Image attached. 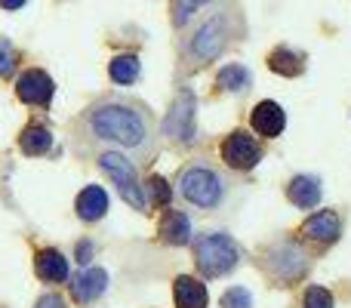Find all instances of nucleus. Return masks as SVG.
<instances>
[{"label": "nucleus", "mask_w": 351, "mask_h": 308, "mask_svg": "<svg viewBox=\"0 0 351 308\" xmlns=\"http://www.w3.org/2000/svg\"><path fill=\"white\" fill-rule=\"evenodd\" d=\"M93 130L99 133V139L121 142L127 148H136L145 142V121L127 105H102L93 115Z\"/></svg>", "instance_id": "f257e3e1"}, {"label": "nucleus", "mask_w": 351, "mask_h": 308, "mask_svg": "<svg viewBox=\"0 0 351 308\" xmlns=\"http://www.w3.org/2000/svg\"><path fill=\"white\" fill-rule=\"evenodd\" d=\"M194 262L204 278H222L237 265V247L228 235H204L194 247Z\"/></svg>", "instance_id": "f03ea898"}, {"label": "nucleus", "mask_w": 351, "mask_h": 308, "mask_svg": "<svg viewBox=\"0 0 351 308\" xmlns=\"http://www.w3.org/2000/svg\"><path fill=\"white\" fill-rule=\"evenodd\" d=\"M99 163H102V169L111 176V179H114V185H117V191H121V198L127 200L130 206H136V210H145V194H142L139 182H136L133 163H130L123 154H114V152L102 154V157H99Z\"/></svg>", "instance_id": "7ed1b4c3"}, {"label": "nucleus", "mask_w": 351, "mask_h": 308, "mask_svg": "<svg viewBox=\"0 0 351 308\" xmlns=\"http://www.w3.org/2000/svg\"><path fill=\"white\" fill-rule=\"evenodd\" d=\"M182 198L191 200L194 206H216L222 198V179L204 167L188 169L182 173Z\"/></svg>", "instance_id": "20e7f679"}, {"label": "nucleus", "mask_w": 351, "mask_h": 308, "mask_svg": "<svg viewBox=\"0 0 351 308\" xmlns=\"http://www.w3.org/2000/svg\"><path fill=\"white\" fill-rule=\"evenodd\" d=\"M222 161L234 169H250L259 163V142L247 133H231L228 139L222 142Z\"/></svg>", "instance_id": "39448f33"}, {"label": "nucleus", "mask_w": 351, "mask_h": 308, "mask_svg": "<svg viewBox=\"0 0 351 308\" xmlns=\"http://www.w3.org/2000/svg\"><path fill=\"white\" fill-rule=\"evenodd\" d=\"M191 123H194V93L185 90V93H179L173 111L167 115L164 130L173 139H191Z\"/></svg>", "instance_id": "423d86ee"}, {"label": "nucleus", "mask_w": 351, "mask_h": 308, "mask_svg": "<svg viewBox=\"0 0 351 308\" xmlns=\"http://www.w3.org/2000/svg\"><path fill=\"white\" fill-rule=\"evenodd\" d=\"M16 93H19V99L28 105H49L56 86L43 71H25L16 84Z\"/></svg>", "instance_id": "0eeeda50"}, {"label": "nucleus", "mask_w": 351, "mask_h": 308, "mask_svg": "<svg viewBox=\"0 0 351 308\" xmlns=\"http://www.w3.org/2000/svg\"><path fill=\"white\" fill-rule=\"evenodd\" d=\"M225 47V22L222 19H213L204 28L197 31V37L191 40V53L197 59H216Z\"/></svg>", "instance_id": "6e6552de"}, {"label": "nucleus", "mask_w": 351, "mask_h": 308, "mask_svg": "<svg viewBox=\"0 0 351 308\" xmlns=\"http://www.w3.org/2000/svg\"><path fill=\"white\" fill-rule=\"evenodd\" d=\"M105 287H108V274H105L102 268H84V272L71 281V296H74V303L86 305L102 296Z\"/></svg>", "instance_id": "1a4fd4ad"}, {"label": "nucleus", "mask_w": 351, "mask_h": 308, "mask_svg": "<svg viewBox=\"0 0 351 308\" xmlns=\"http://www.w3.org/2000/svg\"><path fill=\"white\" fill-rule=\"evenodd\" d=\"M250 123H253V130L259 136H268V139H274V136L284 130L287 115H284V108H280L278 102H259L253 108V115H250Z\"/></svg>", "instance_id": "9d476101"}, {"label": "nucleus", "mask_w": 351, "mask_h": 308, "mask_svg": "<svg viewBox=\"0 0 351 308\" xmlns=\"http://www.w3.org/2000/svg\"><path fill=\"white\" fill-rule=\"evenodd\" d=\"M34 268L47 284H62V281L68 278V262L59 250H40L34 259Z\"/></svg>", "instance_id": "9b49d317"}, {"label": "nucleus", "mask_w": 351, "mask_h": 308, "mask_svg": "<svg viewBox=\"0 0 351 308\" xmlns=\"http://www.w3.org/2000/svg\"><path fill=\"white\" fill-rule=\"evenodd\" d=\"M108 210V194L99 185H86L84 191L77 194V216L86 219V222H96V219L105 216Z\"/></svg>", "instance_id": "f8f14e48"}, {"label": "nucleus", "mask_w": 351, "mask_h": 308, "mask_svg": "<svg viewBox=\"0 0 351 308\" xmlns=\"http://www.w3.org/2000/svg\"><path fill=\"white\" fill-rule=\"evenodd\" d=\"M287 198L296 206L308 210V206H315L317 200H321V182H317L315 176H296V179L290 182V188H287Z\"/></svg>", "instance_id": "ddd939ff"}, {"label": "nucleus", "mask_w": 351, "mask_h": 308, "mask_svg": "<svg viewBox=\"0 0 351 308\" xmlns=\"http://www.w3.org/2000/svg\"><path fill=\"white\" fill-rule=\"evenodd\" d=\"M176 305L179 308H206V287L197 278H176Z\"/></svg>", "instance_id": "4468645a"}, {"label": "nucleus", "mask_w": 351, "mask_h": 308, "mask_svg": "<svg viewBox=\"0 0 351 308\" xmlns=\"http://www.w3.org/2000/svg\"><path fill=\"white\" fill-rule=\"evenodd\" d=\"M302 231L315 241H336L339 237V216L333 210H321L302 225Z\"/></svg>", "instance_id": "2eb2a0df"}, {"label": "nucleus", "mask_w": 351, "mask_h": 308, "mask_svg": "<svg viewBox=\"0 0 351 308\" xmlns=\"http://www.w3.org/2000/svg\"><path fill=\"white\" fill-rule=\"evenodd\" d=\"M160 235H164L167 244L173 247H182L191 237V222L185 219V213H167L164 222H160Z\"/></svg>", "instance_id": "dca6fc26"}, {"label": "nucleus", "mask_w": 351, "mask_h": 308, "mask_svg": "<svg viewBox=\"0 0 351 308\" xmlns=\"http://www.w3.org/2000/svg\"><path fill=\"white\" fill-rule=\"evenodd\" d=\"M19 145H22L25 154H43L49 152V145H53V136H49L47 127H40V123H31L28 130H25L22 136H19Z\"/></svg>", "instance_id": "f3484780"}, {"label": "nucleus", "mask_w": 351, "mask_h": 308, "mask_svg": "<svg viewBox=\"0 0 351 308\" xmlns=\"http://www.w3.org/2000/svg\"><path fill=\"white\" fill-rule=\"evenodd\" d=\"M268 65H271V71L284 74V78H296V74H302V56H296L293 49L287 47H278L271 56H268Z\"/></svg>", "instance_id": "a211bd4d"}, {"label": "nucleus", "mask_w": 351, "mask_h": 308, "mask_svg": "<svg viewBox=\"0 0 351 308\" xmlns=\"http://www.w3.org/2000/svg\"><path fill=\"white\" fill-rule=\"evenodd\" d=\"M111 80H117V84H133L136 78H139V59L136 56H117V59H111Z\"/></svg>", "instance_id": "6ab92c4d"}, {"label": "nucleus", "mask_w": 351, "mask_h": 308, "mask_svg": "<svg viewBox=\"0 0 351 308\" xmlns=\"http://www.w3.org/2000/svg\"><path fill=\"white\" fill-rule=\"evenodd\" d=\"M216 84L222 86V90H247L250 86V71L243 65H228L219 71Z\"/></svg>", "instance_id": "aec40b11"}, {"label": "nucleus", "mask_w": 351, "mask_h": 308, "mask_svg": "<svg viewBox=\"0 0 351 308\" xmlns=\"http://www.w3.org/2000/svg\"><path fill=\"white\" fill-rule=\"evenodd\" d=\"M204 3L210 0H173V25H185Z\"/></svg>", "instance_id": "412c9836"}, {"label": "nucleus", "mask_w": 351, "mask_h": 308, "mask_svg": "<svg viewBox=\"0 0 351 308\" xmlns=\"http://www.w3.org/2000/svg\"><path fill=\"white\" fill-rule=\"evenodd\" d=\"M16 68V47L6 37H0V78H10Z\"/></svg>", "instance_id": "4be33fe9"}, {"label": "nucleus", "mask_w": 351, "mask_h": 308, "mask_svg": "<svg viewBox=\"0 0 351 308\" xmlns=\"http://www.w3.org/2000/svg\"><path fill=\"white\" fill-rule=\"evenodd\" d=\"M222 308H253V299H250V293L243 287H234V290H228L222 296Z\"/></svg>", "instance_id": "5701e85b"}, {"label": "nucleus", "mask_w": 351, "mask_h": 308, "mask_svg": "<svg viewBox=\"0 0 351 308\" xmlns=\"http://www.w3.org/2000/svg\"><path fill=\"white\" fill-rule=\"evenodd\" d=\"M305 308H333V296L324 287H308L305 293Z\"/></svg>", "instance_id": "b1692460"}, {"label": "nucleus", "mask_w": 351, "mask_h": 308, "mask_svg": "<svg viewBox=\"0 0 351 308\" xmlns=\"http://www.w3.org/2000/svg\"><path fill=\"white\" fill-rule=\"evenodd\" d=\"M148 185H152V194H154V200H158V204H170V185H167L164 179H160V176H152V182H148Z\"/></svg>", "instance_id": "393cba45"}, {"label": "nucleus", "mask_w": 351, "mask_h": 308, "mask_svg": "<svg viewBox=\"0 0 351 308\" xmlns=\"http://www.w3.org/2000/svg\"><path fill=\"white\" fill-rule=\"evenodd\" d=\"M34 308H65V303H62L59 296H53V293H49V296H40V299H37Z\"/></svg>", "instance_id": "a878e982"}, {"label": "nucleus", "mask_w": 351, "mask_h": 308, "mask_svg": "<svg viewBox=\"0 0 351 308\" xmlns=\"http://www.w3.org/2000/svg\"><path fill=\"white\" fill-rule=\"evenodd\" d=\"M77 256H80V262L86 265V262H90V256H93V247H90V244H77Z\"/></svg>", "instance_id": "bb28decb"}, {"label": "nucleus", "mask_w": 351, "mask_h": 308, "mask_svg": "<svg viewBox=\"0 0 351 308\" xmlns=\"http://www.w3.org/2000/svg\"><path fill=\"white\" fill-rule=\"evenodd\" d=\"M0 6L3 10H19V6H25V0H0Z\"/></svg>", "instance_id": "cd10ccee"}]
</instances>
